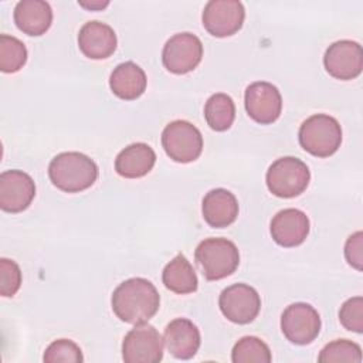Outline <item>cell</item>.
Instances as JSON below:
<instances>
[{
  "label": "cell",
  "mask_w": 363,
  "mask_h": 363,
  "mask_svg": "<svg viewBox=\"0 0 363 363\" xmlns=\"http://www.w3.org/2000/svg\"><path fill=\"white\" fill-rule=\"evenodd\" d=\"M113 313L125 323L147 322L160 306L156 286L146 278H129L119 284L111 298Z\"/></svg>",
  "instance_id": "6da1fadb"
},
{
  "label": "cell",
  "mask_w": 363,
  "mask_h": 363,
  "mask_svg": "<svg viewBox=\"0 0 363 363\" xmlns=\"http://www.w3.org/2000/svg\"><path fill=\"white\" fill-rule=\"evenodd\" d=\"M51 183L65 193H79L91 187L98 179V166L79 152H62L48 164Z\"/></svg>",
  "instance_id": "7a4b0ae2"
},
{
  "label": "cell",
  "mask_w": 363,
  "mask_h": 363,
  "mask_svg": "<svg viewBox=\"0 0 363 363\" xmlns=\"http://www.w3.org/2000/svg\"><path fill=\"white\" fill-rule=\"evenodd\" d=\"M299 145L316 157L332 156L342 143L339 122L326 113H316L305 119L298 132Z\"/></svg>",
  "instance_id": "3957f363"
},
{
  "label": "cell",
  "mask_w": 363,
  "mask_h": 363,
  "mask_svg": "<svg viewBox=\"0 0 363 363\" xmlns=\"http://www.w3.org/2000/svg\"><path fill=\"white\" fill-rule=\"evenodd\" d=\"M194 259L200 265L206 279L218 281L230 277L238 268L240 252L233 241L211 237L197 245Z\"/></svg>",
  "instance_id": "277c9868"
},
{
  "label": "cell",
  "mask_w": 363,
  "mask_h": 363,
  "mask_svg": "<svg viewBox=\"0 0 363 363\" xmlns=\"http://www.w3.org/2000/svg\"><path fill=\"white\" fill-rule=\"evenodd\" d=\"M311 172L306 163L294 156L277 159L267 170L265 182L268 190L281 199L296 197L309 184Z\"/></svg>",
  "instance_id": "5b68a950"
},
{
  "label": "cell",
  "mask_w": 363,
  "mask_h": 363,
  "mask_svg": "<svg viewBox=\"0 0 363 363\" xmlns=\"http://www.w3.org/2000/svg\"><path fill=\"white\" fill-rule=\"evenodd\" d=\"M162 146L166 155L177 163L199 159L203 150L201 132L187 121H173L162 132Z\"/></svg>",
  "instance_id": "8992f818"
},
{
  "label": "cell",
  "mask_w": 363,
  "mask_h": 363,
  "mask_svg": "<svg viewBox=\"0 0 363 363\" xmlns=\"http://www.w3.org/2000/svg\"><path fill=\"white\" fill-rule=\"evenodd\" d=\"M122 359L126 363H157L163 359V339L155 326L136 323L123 337Z\"/></svg>",
  "instance_id": "52a82bcc"
},
{
  "label": "cell",
  "mask_w": 363,
  "mask_h": 363,
  "mask_svg": "<svg viewBox=\"0 0 363 363\" xmlns=\"http://www.w3.org/2000/svg\"><path fill=\"white\" fill-rule=\"evenodd\" d=\"M281 330L291 343L309 345L320 332V316L306 302L291 303L281 315Z\"/></svg>",
  "instance_id": "ba28073f"
},
{
  "label": "cell",
  "mask_w": 363,
  "mask_h": 363,
  "mask_svg": "<svg viewBox=\"0 0 363 363\" xmlns=\"http://www.w3.org/2000/svg\"><path fill=\"white\" fill-rule=\"evenodd\" d=\"M203 58V44L191 33H177L172 35L162 51V61L172 74H187L193 71Z\"/></svg>",
  "instance_id": "9c48e42d"
},
{
  "label": "cell",
  "mask_w": 363,
  "mask_h": 363,
  "mask_svg": "<svg viewBox=\"0 0 363 363\" xmlns=\"http://www.w3.org/2000/svg\"><path fill=\"white\" fill-rule=\"evenodd\" d=\"M218 306L230 322L247 325L258 316L261 298L252 286L247 284H233L221 291Z\"/></svg>",
  "instance_id": "30bf717a"
},
{
  "label": "cell",
  "mask_w": 363,
  "mask_h": 363,
  "mask_svg": "<svg viewBox=\"0 0 363 363\" xmlns=\"http://www.w3.org/2000/svg\"><path fill=\"white\" fill-rule=\"evenodd\" d=\"M244 18V6L237 0H210L201 14L204 28L218 38L235 34L242 27Z\"/></svg>",
  "instance_id": "8fae6325"
},
{
  "label": "cell",
  "mask_w": 363,
  "mask_h": 363,
  "mask_svg": "<svg viewBox=\"0 0 363 363\" xmlns=\"http://www.w3.org/2000/svg\"><path fill=\"white\" fill-rule=\"evenodd\" d=\"M244 105L248 116L261 123L275 122L282 111V96L275 85L265 81L252 82L247 86Z\"/></svg>",
  "instance_id": "7c38bea8"
},
{
  "label": "cell",
  "mask_w": 363,
  "mask_h": 363,
  "mask_svg": "<svg viewBox=\"0 0 363 363\" xmlns=\"http://www.w3.org/2000/svg\"><path fill=\"white\" fill-rule=\"evenodd\" d=\"M323 65L329 75L336 79H354L363 69L362 45L352 40L335 41L325 51Z\"/></svg>",
  "instance_id": "4fadbf2b"
},
{
  "label": "cell",
  "mask_w": 363,
  "mask_h": 363,
  "mask_svg": "<svg viewBox=\"0 0 363 363\" xmlns=\"http://www.w3.org/2000/svg\"><path fill=\"white\" fill-rule=\"evenodd\" d=\"M35 196V184L23 170H6L0 174V208L7 213L26 210Z\"/></svg>",
  "instance_id": "5bb4252c"
},
{
  "label": "cell",
  "mask_w": 363,
  "mask_h": 363,
  "mask_svg": "<svg viewBox=\"0 0 363 363\" xmlns=\"http://www.w3.org/2000/svg\"><path fill=\"white\" fill-rule=\"evenodd\" d=\"M269 231L278 245L285 248L296 247L309 234V218L298 208H284L272 217Z\"/></svg>",
  "instance_id": "9a60e30c"
},
{
  "label": "cell",
  "mask_w": 363,
  "mask_h": 363,
  "mask_svg": "<svg viewBox=\"0 0 363 363\" xmlns=\"http://www.w3.org/2000/svg\"><path fill=\"white\" fill-rule=\"evenodd\" d=\"M163 343L173 357L189 360L196 356L200 347V330L191 320L176 318L164 328Z\"/></svg>",
  "instance_id": "2e32d148"
},
{
  "label": "cell",
  "mask_w": 363,
  "mask_h": 363,
  "mask_svg": "<svg viewBox=\"0 0 363 363\" xmlns=\"http://www.w3.org/2000/svg\"><path fill=\"white\" fill-rule=\"evenodd\" d=\"M116 34L106 23L92 20L85 23L78 34L81 52L91 60H105L116 50Z\"/></svg>",
  "instance_id": "e0dca14e"
},
{
  "label": "cell",
  "mask_w": 363,
  "mask_h": 363,
  "mask_svg": "<svg viewBox=\"0 0 363 363\" xmlns=\"http://www.w3.org/2000/svg\"><path fill=\"white\" fill-rule=\"evenodd\" d=\"M203 218L213 228L233 224L238 216V201L227 189H213L206 193L201 204Z\"/></svg>",
  "instance_id": "ac0fdd59"
},
{
  "label": "cell",
  "mask_w": 363,
  "mask_h": 363,
  "mask_svg": "<svg viewBox=\"0 0 363 363\" xmlns=\"http://www.w3.org/2000/svg\"><path fill=\"white\" fill-rule=\"evenodd\" d=\"M14 23L28 35H43L52 23L51 6L44 0H21L14 7Z\"/></svg>",
  "instance_id": "d6986e66"
},
{
  "label": "cell",
  "mask_w": 363,
  "mask_h": 363,
  "mask_svg": "<svg viewBox=\"0 0 363 363\" xmlns=\"http://www.w3.org/2000/svg\"><path fill=\"white\" fill-rule=\"evenodd\" d=\"M156 163L155 150L143 142H136L122 149L115 159V170L126 179L146 176Z\"/></svg>",
  "instance_id": "ffe728a7"
},
{
  "label": "cell",
  "mask_w": 363,
  "mask_h": 363,
  "mask_svg": "<svg viewBox=\"0 0 363 363\" xmlns=\"http://www.w3.org/2000/svg\"><path fill=\"white\" fill-rule=\"evenodd\" d=\"M146 85L147 79L145 71L133 61H126L116 65L109 77L111 91L113 95L125 101L139 98L145 92Z\"/></svg>",
  "instance_id": "44dd1931"
},
{
  "label": "cell",
  "mask_w": 363,
  "mask_h": 363,
  "mask_svg": "<svg viewBox=\"0 0 363 363\" xmlns=\"http://www.w3.org/2000/svg\"><path fill=\"white\" fill-rule=\"evenodd\" d=\"M164 286L174 294H191L199 286V279L191 264L183 254H177L166 264L162 272Z\"/></svg>",
  "instance_id": "7402d4cb"
},
{
  "label": "cell",
  "mask_w": 363,
  "mask_h": 363,
  "mask_svg": "<svg viewBox=\"0 0 363 363\" xmlns=\"http://www.w3.org/2000/svg\"><path fill=\"white\" fill-rule=\"evenodd\" d=\"M204 118L207 125L216 132L230 129L235 119V105L233 98L223 92L211 95L204 105Z\"/></svg>",
  "instance_id": "603a6c76"
},
{
  "label": "cell",
  "mask_w": 363,
  "mask_h": 363,
  "mask_svg": "<svg viewBox=\"0 0 363 363\" xmlns=\"http://www.w3.org/2000/svg\"><path fill=\"white\" fill-rule=\"evenodd\" d=\"M231 360L234 363H269L272 354L268 345L259 337L244 336L234 345Z\"/></svg>",
  "instance_id": "cb8c5ba5"
},
{
  "label": "cell",
  "mask_w": 363,
  "mask_h": 363,
  "mask_svg": "<svg viewBox=\"0 0 363 363\" xmlns=\"http://www.w3.org/2000/svg\"><path fill=\"white\" fill-rule=\"evenodd\" d=\"M27 61V48L18 38L1 34L0 35V69L11 74L20 71Z\"/></svg>",
  "instance_id": "d4e9b609"
},
{
  "label": "cell",
  "mask_w": 363,
  "mask_h": 363,
  "mask_svg": "<svg viewBox=\"0 0 363 363\" xmlns=\"http://www.w3.org/2000/svg\"><path fill=\"white\" fill-rule=\"evenodd\" d=\"M319 363H339V362H362V349L357 343L347 339H337L328 343L319 353Z\"/></svg>",
  "instance_id": "484cf974"
},
{
  "label": "cell",
  "mask_w": 363,
  "mask_h": 363,
  "mask_svg": "<svg viewBox=\"0 0 363 363\" xmlns=\"http://www.w3.org/2000/svg\"><path fill=\"white\" fill-rule=\"evenodd\" d=\"M45 363H81L84 362L81 347L69 339L54 340L44 352Z\"/></svg>",
  "instance_id": "4316f807"
},
{
  "label": "cell",
  "mask_w": 363,
  "mask_h": 363,
  "mask_svg": "<svg viewBox=\"0 0 363 363\" xmlns=\"http://www.w3.org/2000/svg\"><path fill=\"white\" fill-rule=\"evenodd\" d=\"M339 320L345 329L362 333L363 332V298L353 296L343 302L339 311Z\"/></svg>",
  "instance_id": "83f0119b"
},
{
  "label": "cell",
  "mask_w": 363,
  "mask_h": 363,
  "mask_svg": "<svg viewBox=\"0 0 363 363\" xmlns=\"http://www.w3.org/2000/svg\"><path fill=\"white\" fill-rule=\"evenodd\" d=\"M21 285V269L9 258L0 259V294L1 296H13Z\"/></svg>",
  "instance_id": "f1b7e54d"
},
{
  "label": "cell",
  "mask_w": 363,
  "mask_h": 363,
  "mask_svg": "<svg viewBox=\"0 0 363 363\" xmlns=\"http://www.w3.org/2000/svg\"><path fill=\"white\" fill-rule=\"evenodd\" d=\"M363 233L356 231L352 234L345 244V257L349 265L356 268L357 271H362L363 265Z\"/></svg>",
  "instance_id": "f546056e"
},
{
  "label": "cell",
  "mask_w": 363,
  "mask_h": 363,
  "mask_svg": "<svg viewBox=\"0 0 363 363\" xmlns=\"http://www.w3.org/2000/svg\"><path fill=\"white\" fill-rule=\"evenodd\" d=\"M79 6H82V7H86V9H104V7H106L108 6V1H105V3H79Z\"/></svg>",
  "instance_id": "4dcf8cb0"
}]
</instances>
